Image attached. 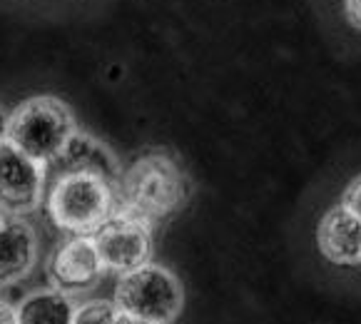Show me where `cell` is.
<instances>
[{
  "instance_id": "obj_1",
  "label": "cell",
  "mask_w": 361,
  "mask_h": 324,
  "mask_svg": "<svg viewBox=\"0 0 361 324\" xmlns=\"http://www.w3.org/2000/svg\"><path fill=\"white\" fill-rule=\"evenodd\" d=\"M120 208L117 182L87 170L60 172L48 192V212L70 234H92Z\"/></svg>"
},
{
  "instance_id": "obj_2",
  "label": "cell",
  "mask_w": 361,
  "mask_h": 324,
  "mask_svg": "<svg viewBox=\"0 0 361 324\" xmlns=\"http://www.w3.org/2000/svg\"><path fill=\"white\" fill-rule=\"evenodd\" d=\"M120 208L152 224L165 220L187 197V180L182 170L162 152L142 155L128 167L120 182Z\"/></svg>"
},
{
  "instance_id": "obj_3",
  "label": "cell",
  "mask_w": 361,
  "mask_h": 324,
  "mask_svg": "<svg viewBox=\"0 0 361 324\" xmlns=\"http://www.w3.org/2000/svg\"><path fill=\"white\" fill-rule=\"evenodd\" d=\"M73 112L58 97H32L13 110L8 140L40 165H50L73 138Z\"/></svg>"
},
{
  "instance_id": "obj_4",
  "label": "cell",
  "mask_w": 361,
  "mask_h": 324,
  "mask_svg": "<svg viewBox=\"0 0 361 324\" xmlns=\"http://www.w3.org/2000/svg\"><path fill=\"white\" fill-rule=\"evenodd\" d=\"M112 302L120 312L140 317L149 324H170L180 314L185 294L180 280L170 270L147 262L137 270L120 275Z\"/></svg>"
},
{
  "instance_id": "obj_5",
  "label": "cell",
  "mask_w": 361,
  "mask_h": 324,
  "mask_svg": "<svg viewBox=\"0 0 361 324\" xmlns=\"http://www.w3.org/2000/svg\"><path fill=\"white\" fill-rule=\"evenodd\" d=\"M105 270L125 275L147 265L152 257V232L142 217L117 208L95 232L90 234Z\"/></svg>"
},
{
  "instance_id": "obj_6",
  "label": "cell",
  "mask_w": 361,
  "mask_h": 324,
  "mask_svg": "<svg viewBox=\"0 0 361 324\" xmlns=\"http://www.w3.org/2000/svg\"><path fill=\"white\" fill-rule=\"evenodd\" d=\"M43 167L11 140L0 143V212L18 217L40 205L45 187Z\"/></svg>"
},
{
  "instance_id": "obj_7",
  "label": "cell",
  "mask_w": 361,
  "mask_h": 324,
  "mask_svg": "<svg viewBox=\"0 0 361 324\" xmlns=\"http://www.w3.org/2000/svg\"><path fill=\"white\" fill-rule=\"evenodd\" d=\"M102 272L105 265L90 234H73L60 242L48 262V277L53 287L65 294L92 289L102 280Z\"/></svg>"
},
{
  "instance_id": "obj_8",
  "label": "cell",
  "mask_w": 361,
  "mask_h": 324,
  "mask_svg": "<svg viewBox=\"0 0 361 324\" xmlns=\"http://www.w3.org/2000/svg\"><path fill=\"white\" fill-rule=\"evenodd\" d=\"M37 260V237L20 217L0 220V284L18 282Z\"/></svg>"
},
{
  "instance_id": "obj_9",
  "label": "cell",
  "mask_w": 361,
  "mask_h": 324,
  "mask_svg": "<svg viewBox=\"0 0 361 324\" xmlns=\"http://www.w3.org/2000/svg\"><path fill=\"white\" fill-rule=\"evenodd\" d=\"M319 247L326 260L336 265L361 262V217L346 205L331 208L319 224Z\"/></svg>"
},
{
  "instance_id": "obj_10",
  "label": "cell",
  "mask_w": 361,
  "mask_h": 324,
  "mask_svg": "<svg viewBox=\"0 0 361 324\" xmlns=\"http://www.w3.org/2000/svg\"><path fill=\"white\" fill-rule=\"evenodd\" d=\"M55 165H63V172L70 170H87L97 172V175L107 177L112 182H120V170H117V162L105 148H102L97 140H92L90 135H82L75 130L73 138L65 143L63 152L53 160ZM50 162V165H53Z\"/></svg>"
},
{
  "instance_id": "obj_11",
  "label": "cell",
  "mask_w": 361,
  "mask_h": 324,
  "mask_svg": "<svg viewBox=\"0 0 361 324\" xmlns=\"http://www.w3.org/2000/svg\"><path fill=\"white\" fill-rule=\"evenodd\" d=\"M75 304L60 289H40L16 307L18 324H73Z\"/></svg>"
},
{
  "instance_id": "obj_12",
  "label": "cell",
  "mask_w": 361,
  "mask_h": 324,
  "mask_svg": "<svg viewBox=\"0 0 361 324\" xmlns=\"http://www.w3.org/2000/svg\"><path fill=\"white\" fill-rule=\"evenodd\" d=\"M117 314L120 309L110 299H90L75 307L73 324H115Z\"/></svg>"
},
{
  "instance_id": "obj_13",
  "label": "cell",
  "mask_w": 361,
  "mask_h": 324,
  "mask_svg": "<svg viewBox=\"0 0 361 324\" xmlns=\"http://www.w3.org/2000/svg\"><path fill=\"white\" fill-rule=\"evenodd\" d=\"M344 205L356 217H361V177H356L349 185V190H346V195H344Z\"/></svg>"
},
{
  "instance_id": "obj_14",
  "label": "cell",
  "mask_w": 361,
  "mask_h": 324,
  "mask_svg": "<svg viewBox=\"0 0 361 324\" xmlns=\"http://www.w3.org/2000/svg\"><path fill=\"white\" fill-rule=\"evenodd\" d=\"M346 16L356 28H361V0H346Z\"/></svg>"
},
{
  "instance_id": "obj_15",
  "label": "cell",
  "mask_w": 361,
  "mask_h": 324,
  "mask_svg": "<svg viewBox=\"0 0 361 324\" xmlns=\"http://www.w3.org/2000/svg\"><path fill=\"white\" fill-rule=\"evenodd\" d=\"M0 324H18L16 309L6 302H0Z\"/></svg>"
},
{
  "instance_id": "obj_16",
  "label": "cell",
  "mask_w": 361,
  "mask_h": 324,
  "mask_svg": "<svg viewBox=\"0 0 361 324\" xmlns=\"http://www.w3.org/2000/svg\"><path fill=\"white\" fill-rule=\"evenodd\" d=\"M8 125H11V115L3 110V105H0V143L8 140Z\"/></svg>"
},
{
  "instance_id": "obj_17",
  "label": "cell",
  "mask_w": 361,
  "mask_h": 324,
  "mask_svg": "<svg viewBox=\"0 0 361 324\" xmlns=\"http://www.w3.org/2000/svg\"><path fill=\"white\" fill-rule=\"evenodd\" d=\"M115 324H149V322H145V319H140V317H133V314L120 312L115 319Z\"/></svg>"
},
{
  "instance_id": "obj_18",
  "label": "cell",
  "mask_w": 361,
  "mask_h": 324,
  "mask_svg": "<svg viewBox=\"0 0 361 324\" xmlns=\"http://www.w3.org/2000/svg\"><path fill=\"white\" fill-rule=\"evenodd\" d=\"M0 220H3V212H0Z\"/></svg>"
}]
</instances>
